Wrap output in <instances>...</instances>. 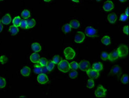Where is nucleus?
Returning <instances> with one entry per match:
<instances>
[{"mask_svg":"<svg viewBox=\"0 0 129 98\" xmlns=\"http://www.w3.org/2000/svg\"><path fill=\"white\" fill-rule=\"evenodd\" d=\"M44 1L46 2H49V1H52V0H44Z\"/></svg>","mask_w":129,"mask_h":98,"instance_id":"45","label":"nucleus"},{"mask_svg":"<svg viewBox=\"0 0 129 98\" xmlns=\"http://www.w3.org/2000/svg\"><path fill=\"white\" fill-rule=\"evenodd\" d=\"M121 82L123 84H127L129 82V76L127 74H124L121 79Z\"/></svg>","mask_w":129,"mask_h":98,"instance_id":"34","label":"nucleus"},{"mask_svg":"<svg viewBox=\"0 0 129 98\" xmlns=\"http://www.w3.org/2000/svg\"><path fill=\"white\" fill-rule=\"evenodd\" d=\"M19 26H21V28H23V29H28L27 20H21Z\"/></svg>","mask_w":129,"mask_h":98,"instance_id":"32","label":"nucleus"},{"mask_svg":"<svg viewBox=\"0 0 129 98\" xmlns=\"http://www.w3.org/2000/svg\"><path fill=\"white\" fill-rule=\"evenodd\" d=\"M117 50L118 52L120 58H125L128 55L129 52V49H128L127 46L124 45H120L118 47Z\"/></svg>","mask_w":129,"mask_h":98,"instance_id":"3","label":"nucleus"},{"mask_svg":"<svg viewBox=\"0 0 129 98\" xmlns=\"http://www.w3.org/2000/svg\"><path fill=\"white\" fill-rule=\"evenodd\" d=\"M108 20L111 24H114L117 20V15L115 13H110L108 15Z\"/></svg>","mask_w":129,"mask_h":98,"instance_id":"19","label":"nucleus"},{"mask_svg":"<svg viewBox=\"0 0 129 98\" xmlns=\"http://www.w3.org/2000/svg\"><path fill=\"white\" fill-rule=\"evenodd\" d=\"M30 15H31V13H30V11H29V10L25 9L21 12V16L23 18H25V19L29 18L30 17Z\"/></svg>","mask_w":129,"mask_h":98,"instance_id":"26","label":"nucleus"},{"mask_svg":"<svg viewBox=\"0 0 129 98\" xmlns=\"http://www.w3.org/2000/svg\"><path fill=\"white\" fill-rule=\"evenodd\" d=\"M2 30H3V25H2L1 21L0 22V32H1Z\"/></svg>","mask_w":129,"mask_h":98,"instance_id":"41","label":"nucleus"},{"mask_svg":"<svg viewBox=\"0 0 129 98\" xmlns=\"http://www.w3.org/2000/svg\"><path fill=\"white\" fill-rule=\"evenodd\" d=\"M128 16H127L125 13L122 14L121 16H120V20L122 22H125L126 20L128 19Z\"/></svg>","mask_w":129,"mask_h":98,"instance_id":"38","label":"nucleus"},{"mask_svg":"<svg viewBox=\"0 0 129 98\" xmlns=\"http://www.w3.org/2000/svg\"><path fill=\"white\" fill-rule=\"evenodd\" d=\"M96 1H100L101 0H96Z\"/></svg>","mask_w":129,"mask_h":98,"instance_id":"46","label":"nucleus"},{"mask_svg":"<svg viewBox=\"0 0 129 98\" xmlns=\"http://www.w3.org/2000/svg\"><path fill=\"white\" fill-rule=\"evenodd\" d=\"M90 68V64L88 61L82 60L79 63V69H80L81 71H86Z\"/></svg>","mask_w":129,"mask_h":98,"instance_id":"9","label":"nucleus"},{"mask_svg":"<svg viewBox=\"0 0 129 98\" xmlns=\"http://www.w3.org/2000/svg\"><path fill=\"white\" fill-rule=\"evenodd\" d=\"M86 86L88 88H93L94 87L95 82L92 78H90V79H89V80L87 81Z\"/></svg>","mask_w":129,"mask_h":98,"instance_id":"30","label":"nucleus"},{"mask_svg":"<svg viewBox=\"0 0 129 98\" xmlns=\"http://www.w3.org/2000/svg\"><path fill=\"white\" fill-rule=\"evenodd\" d=\"M75 52L71 47H66L64 50V55L67 60H72L75 58Z\"/></svg>","mask_w":129,"mask_h":98,"instance_id":"2","label":"nucleus"},{"mask_svg":"<svg viewBox=\"0 0 129 98\" xmlns=\"http://www.w3.org/2000/svg\"><path fill=\"white\" fill-rule=\"evenodd\" d=\"M55 63L53 61H51L49 62H48L47 65V69L48 71H52L55 68Z\"/></svg>","mask_w":129,"mask_h":98,"instance_id":"27","label":"nucleus"},{"mask_svg":"<svg viewBox=\"0 0 129 98\" xmlns=\"http://www.w3.org/2000/svg\"><path fill=\"white\" fill-rule=\"evenodd\" d=\"M119 1H121V2H126L127 1V0H119Z\"/></svg>","mask_w":129,"mask_h":98,"instance_id":"44","label":"nucleus"},{"mask_svg":"<svg viewBox=\"0 0 129 98\" xmlns=\"http://www.w3.org/2000/svg\"><path fill=\"white\" fill-rule=\"evenodd\" d=\"M78 68H79V63L77 61H73L70 63V69L77 70Z\"/></svg>","mask_w":129,"mask_h":98,"instance_id":"29","label":"nucleus"},{"mask_svg":"<svg viewBox=\"0 0 129 98\" xmlns=\"http://www.w3.org/2000/svg\"><path fill=\"white\" fill-rule=\"evenodd\" d=\"M27 24H28V29H31L35 27L36 25V21L34 18H31L27 20Z\"/></svg>","mask_w":129,"mask_h":98,"instance_id":"24","label":"nucleus"},{"mask_svg":"<svg viewBox=\"0 0 129 98\" xmlns=\"http://www.w3.org/2000/svg\"><path fill=\"white\" fill-rule=\"evenodd\" d=\"M21 74L23 76H28L31 73V68L29 67L25 66L21 69Z\"/></svg>","mask_w":129,"mask_h":98,"instance_id":"15","label":"nucleus"},{"mask_svg":"<svg viewBox=\"0 0 129 98\" xmlns=\"http://www.w3.org/2000/svg\"><path fill=\"white\" fill-rule=\"evenodd\" d=\"M103 9L106 12H109L112 11L114 7V4L112 1L111 0H107L104 3L103 5Z\"/></svg>","mask_w":129,"mask_h":98,"instance_id":"8","label":"nucleus"},{"mask_svg":"<svg viewBox=\"0 0 129 98\" xmlns=\"http://www.w3.org/2000/svg\"><path fill=\"white\" fill-rule=\"evenodd\" d=\"M12 21L11 16L10 14H6L1 19V23L5 25H9Z\"/></svg>","mask_w":129,"mask_h":98,"instance_id":"12","label":"nucleus"},{"mask_svg":"<svg viewBox=\"0 0 129 98\" xmlns=\"http://www.w3.org/2000/svg\"><path fill=\"white\" fill-rule=\"evenodd\" d=\"M37 80L41 84H47L49 82L48 76H47L45 73H41L38 74V76L37 77Z\"/></svg>","mask_w":129,"mask_h":98,"instance_id":"6","label":"nucleus"},{"mask_svg":"<svg viewBox=\"0 0 129 98\" xmlns=\"http://www.w3.org/2000/svg\"><path fill=\"white\" fill-rule=\"evenodd\" d=\"M47 71H48V70H47L46 66L44 67L42 69V73H47Z\"/></svg>","mask_w":129,"mask_h":98,"instance_id":"40","label":"nucleus"},{"mask_svg":"<svg viewBox=\"0 0 129 98\" xmlns=\"http://www.w3.org/2000/svg\"><path fill=\"white\" fill-rule=\"evenodd\" d=\"M125 14H127V16H129V7H127V9H126Z\"/></svg>","mask_w":129,"mask_h":98,"instance_id":"42","label":"nucleus"},{"mask_svg":"<svg viewBox=\"0 0 129 98\" xmlns=\"http://www.w3.org/2000/svg\"><path fill=\"white\" fill-rule=\"evenodd\" d=\"M0 1H3V0H0Z\"/></svg>","mask_w":129,"mask_h":98,"instance_id":"47","label":"nucleus"},{"mask_svg":"<svg viewBox=\"0 0 129 98\" xmlns=\"http://www.w3.org/2000/svg\"><path fill=\"white\" fill-rule=\"evenodd\" d=\"M85 39V34L83 31H78L75 36L74 41L76 43H82Z\"/></svg>","mask_w":129,"mask_h":98,"instance_id":"7","label":"nucleus"},{"mask_svg":"<svg viewBox=\"0 0 129 98\" xmlns=\"http://www.w3.org/2000/svg\"><path fill=\"white\" fill-rule=\"evenodd\" d=\"M119 58H120V56H119V54H118L117 50L112 51V52H110L108 54V60L110 61H116Z\"/></svg>","mask_w":129,"mask_h":98,"instance_id":"11","label":"nucleus"},{"mask_svg":"<svg viewBox=\"0 0 129 98\" xmlns=\"http://www.w3.org/2000/svg\"><path fill=\"white\" fill-rule=\"evenodd\" d=\"M21 21V18L18 16H16V17L13 19V20H12V24H13L14 25L18 27V26L20 25Z\"/></svg>","mask_w":129,"mask_h":98,"instance_id":"23","label":"nucleus"},{"mask_svg":"<svg viewBox=\"0 0 129 98\" xmlns=\"http://www.w3.org/2000/svg\"><path fill=\"white\" fill-rule=\"evenodd\" d=\"M101 42L103 45H110L111 43V39H110V37L108 36V35H104L102 37L101 39Z\"/></svg>","mask_w":129,"mask_h":98,"instance_id":"18","label":"nucleus"},{"mask_svg":"<svg viewBox=\"0 0 129 98\" xmlns=\"http://www.w3.org/2000/svg\"><path fill=\"white\" fill-rule=\"evenodd\" d=\"M62 60V59L60 58L59 56L58 55H56L53 57V61L55 63V64H58V63L60 62V61Z\"/></svg>","mask_w":129,"mask_h":98,"instance_id":"35","label":"nucleus"},{"mask_svg":"<svg viewBox=\"0 0 129 98\" xmlns=\"http://www.w3.org/2000/svg\"><path fill=\"white\" fill-rule=\"evenodd\" d=\"M121 71V68L120 65H114L113 67L112 68L111 71H110V74L111 75H116V74H120V73Z\"/></svg>","mask_w":129,"mask_h":98,"instance_id":"13","label":"nucleus"},{"mask_svg":"<svg viewBox=\"0 0 129 98\" xmlns=\"http://www.w3.org/2000/svg\"><path fill=\"white\" fill-rule=\"evenodd\" d=\"M69 25H71V28L73 29H77L80 27V22L77 20H72L69 23Z\"/></svg>","mask_w":129,"mask_h":98,"instance_id":"20","label":"nucleus"},{"mask_svg":"<svg viewBox=\"0 0 129 98\" xmlns=\"http://www.w3.org/2000/svg\"><path fill=\"white\" fill-rule=\"evenodd\" d=\"M31 49L35 52H38L41 50L42 47L38 43H33L31 45Z\"/></svg>","mask_w":129,"mask_h":98,"instance_id":"16","label":"nucleus"},{"mask_svg":"<svg viewBox=\"0 0 129 98\" xmlns=\"http://www.w3.org/2000/svg\"><path fill=\"white\" fill-rule=\"evenodd\" d=\"M96 98H104L106 95V89L102 85H99L95 92Z\"/></svg>","mask_w":129,"mask_h":98,"instance_id":"4","label":"nucleus"},{"mask_svg":"<svg viewBox=\"0 0 129 98\" xmlns=\"http://www.w3.org/2000/svg\"><path fill=\"white\" fill-rule=\"evenodd\" d=\"M71 30V25H69V24H65L62 27V31L65 33H69Z\"/></svg>","mask_w":129,"mask_h":98,"instance_id":"22","label":"nucleus"},{"mask_svg":"<svg viewBox=\"0 0 129 98\" xmlns=\"http://www.w3.org/2000/svg\"><path fill=\"white\" fill-rule=\"evenodd\" d=\"M6 85H7V81H6L5 78L0 76V88H5Z\"/></svg>","mask_w":129,"mask_h":98,"instance_id":"31","label":"nucleus"},{"mask_svg":"<svg viewBox=\"0 0 129 98\" xmlns=\"http://www.w3.org/2000/svg\"><path fill=\"white\" fill-rule=\"evenodd\" d=\"M48 60H47V59L44 58H40L38 61V63L39 65L42 67H45L47 66V65L48 63Z\"/></svg>","mask_w":129,"mask_h":98,"instance_id":"25","label":"nucleus"},{"mask_svg":"<svg viewBox=\"0 0 129 98\" xmlns=\"http://www.w3.org/2000/svg\"><path fill=\"white\" fill-rule=\"evenodd\" d=\"M85 33L88 37H98L99 33L96 29L92 27H87L85 29Z\"/></svg>","mask_w":129,"mask_h":98,"instance_id":"5","label":"nucleus"},{"mask_svg":"<svg viewBox=\"0 0 129 98\" xmlns=\"http://www.w3.org/2000/svg\"><path fill=\"white\" fill-rule=\"evenodd\" d=\"M77 76H78V73L76 71V70H73L72 71L69 73V78H71V79H74V78H76Z\"/></svg>","mask_w":129,"mask_h":98,"instance_id":"33","label":"nucleus"},{"mask_svg":"<svg viewBox=\"0 0 129 98\" xmlns=\"http://www.w3.org/2000/svg\"><path fill=\"white\" fill-rule=\"evenodd\" d=\"M86 73L87 75L90 77V78H97L99 76V71H97L93 69H88V70L86 71Z\"/></svg>","mask_w":129,"mask_h":98,"instance_id":"10","label":"nucleus"},{"mask_svg":"<svg viewBox=\"0 0 129 98\" xmlns=\"http://www.w3.org/2000/svg\"><path fill=\"white\" fill-rule=\"evenodd\" d=\"M72 1L75 2V3H78L79 1V0H71Z\"/></svg>","mask_w":129,"mask_h":98,"instance_id":"43","label":"nucleus"},{"mask_svg":"<svg viewBox=\"0 0 129 98\" xmlns=\"http://www.w3.org/2000/svg\"><path fill=\"white\" fill-rule=\"evenodd\" d=\"M8 61V58L5 56H0V63L1 64H5Z\"/></svg>","mask_w":129,"mask_h":98,"instance_id":"37","label":"nucleus"},{"mask_svg":"<svg viewBox=\"0 0 129 98\" xmlns=\"http://www.w3.org/2000/svg\"><path fill=\"white\" fill-rule=\"evenodd\" d=\"M19 31V28H18V27L15 26V25H13L9 27V32L11 33L12 35H16V34L18 33Z\"/></svg>","mask_w":129,"mask_h":98,"instance_id":"21","label":"nucleus"},{"mask_svg":"<svg viewBox=\"0 0 129 98\" xmlns=\"http://www.w3.org/2000/svg\"><path fill=\"white\" fill-rule=\"evenodd\" d=\"M40 58V55L37 52L33 53V54L30 56V60H31V62L35 63H37L38 62Z\"/></svg>","mask_w":129,"mask_h":98,"instance_id":"14","label":"nucleus"},{"mask_svg":"<svg viewBox=\"0 0 129 98\" xmlns=\"http://www.w3.org/2000/svg\"><path fill=\"white\" fill-rule=\"evenodd\" d=\"M58 68L61 72L67 73L70 70V63L67 60H62L58 63Z\"/></svg>","mask_w":129,"mask_h":98,"instance_id":"1","label":"nucleus"},{"mask_svg":"<svg viewBox=\"0 0 129 98\" xmlns=\"http://www.w3.org/2000/svg\"><path fill=\"white\" fill-rule=\"evenodd\" d=\"M93 69L97 71H101L103 68V65H102V63L101 62H95L92 65Z\"/></svg>","mask_w":129,"mask_h":98,"instance_id":"17","label":"nucleus"},{"mask_svg":"<svg viewBox=\"0 0 129 98\" xmlns=\"http://www.w3.org/2000/svg\"><path fill=\"white\" fill-rule=\"evenodd\" d=\"M123 31L124 33H125L126 35H129V26H128V25H125V26L123 27Z\"/></svg>","mask_w":129,"mask_h":98,"instance_id":"39","label":"nucleus"},{"mask_svg":"<svg viewBox=\"0 0 129 98\" xmlns=\"http://www.w3.org/2000/svg\"><path fill=\"white\" fill-rule=\"evenodd\" d=\"M101 58L103 61H106L108 60V54L106 52H103L101 55Z\"/></svg>","mask_w":129,"mask_h":98,"instance_id":"36","label":"nucleus"},{"mask_svg":"<svg viewBox=\"0 0 129 98\" xmlns=\"http://www.w3.org/2000/svg\"><path fill=\"white\" fill-rule=\"evenodd\" d=\"M42 67L40 65H35V68H34L33 71H34V73L36 74H40L42 73Z\"/></svg>","mask_w":129,"mask_h":98,"instance_id":"28","label":"nucleus"}]
</instances>
